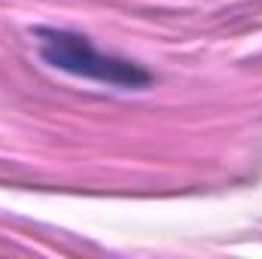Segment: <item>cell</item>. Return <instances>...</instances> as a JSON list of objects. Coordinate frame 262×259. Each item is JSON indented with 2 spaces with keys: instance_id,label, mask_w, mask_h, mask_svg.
Instances as JSON below:
<instances>
[{
  "instance_id": "cell-1",
  "label": "cell",
  "mask_w": 262,
  "mask_h": 259,
  "mask_svg": "<svg viewBox=\"0 0 262 259\" xmlns=\"http://www.w3.org/2000/svg\"><path fill=\"white\" fill-rule=\"evenodd\" d=\"M34 37L40 46V58L49 67H58L64 73L95 79L104 85H116V89H146L149 85V73L143 67L98 52L89 43V37L82 34L61 31V28H37Z\"/></svg>"
}]
</instances>
